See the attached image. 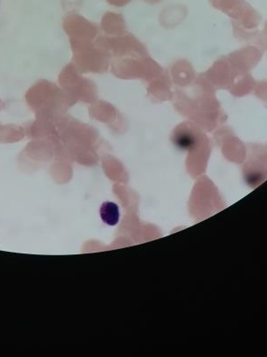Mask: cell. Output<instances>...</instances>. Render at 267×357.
Returning a JSON list of instances; mask_svg holds the SVG:
<instances>
[{"label":"cell","instance_id":"obj_4","mask_svg":"<svg viewBox=\"0 0 267 357\" xmlns=\"http://www.w3.org/2000/svg\"><path fill=\"white\" fill-rule=\"evenodd\" d=\"M116 206L113 205L111 203H106L103 206H102L101 213L102 215H104V213H108V215L102 216L104 222L108 223V225H113L118 221V219L114 218V215L119 216V212H118V209L116 208Z\"/></svg>","mask_w":267,"mask_h":357},{"label":"cell","instance_id":"obj_2","mask_svg":"<svg viewBox=\"0 0 267 357\" xmlns=\"http://www.w3.org/2000/svg\"><path fill=\"white\" fill-rule=\"evenodd\" d=\"M52 119L53 116L50 114H36V120L27 130L28 135L35 139L55 136L57 130Z\"/></svg>","mask_w":267,"mask_h":357},{"label":"cell","instance_id":"obj_5","mask_svg":"<svg viewBox=\"0 0 267 357\" xmlns=\"http://www.w3.org/2000/svg\"><path fill=\"white\" fill-rule=\"evenodd\" d=\"M0 105H1V101H0Z\"/></svg>","mask_w":267,"mask_h":357},{"label":"cell","instance_id":"obj_1","mask_svg":"<svg viewBox=\"0 0 267 357\" xmlns=\"http://www.w3.org/2000/svg\"><path fill=\"white\" fill-rule=\"evenodd\" d=\"M25 100L35 114L53 116L61 102V91L52 82L42 79L28 89Z\"/></svg>","mask_w":267,"mask_h":357},{"label":"cell","instance_id":"obj_3","mask_svg":"<svg viewBox=\"0 0 267 357\" xmlns=\"http://www.w3.org/2000/svg\"><path fill=\"white\" fill-rule=\"evenodd\" d=\"M24 130L18 126H0V142H17L24 139Z\"/></svg>","mask_w":267,"mask_h":357}]
</instances>
